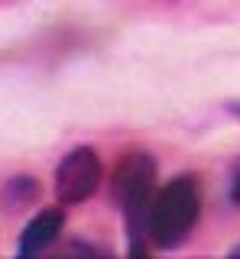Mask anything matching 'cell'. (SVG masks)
I'll return each mask as SVG.
<instances>
[{
    "mask_svg": "<svg viewBox=\"0 0 240 259\" xmlns=\"http://www.w3.org/2000/svg\"><path fill=\"white\" fill-rule=\"evenodd\" d=\"M230 204H237L240 207V159L234 162V175H230Z\"/></svg>",
    "mask_w": 240,
    "mask_h": 259,
    "instance_id": "cell-6",
    "label": "cell"
},
{
    "mask_svg": "<svg viewBox=\"0 0 240 259\" xmlns=\"http://www.w3.org/2000/svg\"><path fill=\"white\" fill-rule=\"evenodd\" d=\"M156 159L143 149H130L120 156V162L110 172V198L120 207L127 227V253L146 256L153 253V243L146 233V214L156 194Z\"/></svg>",
    "mask_w": 240,
    "mask_h": 259,
    "instance_id": "cell-1",
    "label": "cell"
},
{
    "mask_svg": "<svg viewBox=\"0 0 240 259\" xmlns=\"http://www.w3.org/2000/svg\"><path fill=\"white\" fill-rule=\"evenodd\" d=\"M62 230H65V204H62V207H43L39 214H33L26 221V227H23L17 253L20 256L46 253V249L62 237Z\"/></svg>",
    "mask_w": 240,
    "mask_h": 259,
    "instance_id": "cell-4",
    "label": "cell"
},
{
    "mask_svg": "<svg viewBox=\"0 0 240 259\" xmlns=\"http://www.w3.org/2000/svg\"><path fill=\"white\" fill-rule=\"evenodd\" d=\"M198 214H202V194L191 175H175L163 188H156L146 214V233L153 249L182 246L195 230Z\"/></svg>",
    "mask_w": 240,
    "mask_h": 259,
    "instance_id": "cell-2",
    "label": "cell"
},
{
    "mask_svg": "<svg viewBox=\"0 0 240 259\" xmlns=\"http://www.w3.org/2000/svg\"><path fill=\"white\" fill-rule=\"evenodd\" d=\"M227 253H230V256H240V243H237V246H230Z\"/></svg>",
    "mask_w": 240,
    "mask_h": 259,
    "instance_id": "cell-8",
    "label": "cell"
},
{
    "mask_svg": "<svg viewBox=\"0 0 240 259\" xmlns=\"http://www.w3.org/2000/svg\"><path fill=\"white\" fill-rule=\"evenodd\" d=\"M104 182V162L94 146H71L55 165V198L59 204H85Z\"/></svg>",
    "mask_w": 240,
    "mask_h": 259,
    "instance_id": "cell-3",
    "label": "cell"
},
{
    "mask_svg": "<svg viewBox=\"0 0 240 259\" xmlns=\"http://www.w3.org/2000/svg\"><path fill=\"white\" fill-rule=\"evenodd\" d=\"M39 194H43V188H39L36 175H13L0 188V204L10 214H20V210L33 207V201H39Z\"/></svg>",
    "mask_w": 240,
    "mask_h": 259,
    "instance_id": "cell-5",
    "label": "cell"
},
{
    "mask_svg": "<svg viewBox=\"0 0 240 259\" xmlns=\"http://www.w3.org/2000/svg\"><path fill=\"white\" fill-rule=\"evenodd\" d=\"M227 110L234 113V117H240V101H234V104H227Z\"/></svg>",
    "mask_w": 240,
    "mask_h": 259,
    "instance_id": "cell-7",
    "label": "cell"
}]
</instances>
